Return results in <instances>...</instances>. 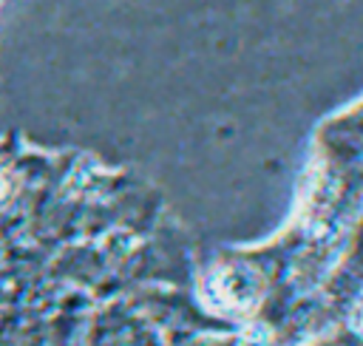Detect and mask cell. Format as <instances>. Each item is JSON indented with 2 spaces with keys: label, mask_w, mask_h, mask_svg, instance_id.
<instances>
[{
  "label": "cell",
  "mask_w": 363,
  "mask_h": 346,
  "mask_svg": "<svg viewBox=\"0 0 363 346\" xmlns=\"http://www.w3.org/2000/svg\"><path fill=\"white\" fill-rule=\"evenodd\" d=\"M204 292L267 337L363 346V91L315 125L289 216L204 258Z\"/></svg>",
  "instance_id": "cell-1"
}]
</instances>
